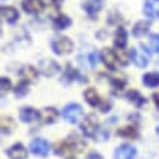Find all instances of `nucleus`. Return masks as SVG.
<instances>
[{
    "mask_svg": "<svg viewBox=\"0 0 159 159\" xmlns=\"http://www.w3.org/2000/svg\"><path fill=\"white\" fill-rule=\"evenodd\" d=\"M83 114V109L79 104H75V103H71L69 105H66L63 110V116L65 120L70 122V123H76L79 119H80Z\"/></svg>",
    "mask_w": 159,
    "mask_h": 159,
    "instance_id": "obj_5",
    "label": "nucleus"
},
{
    "mask_svg": "<svg viewBox=\"0 0 159 159\" xmlns=\"http://www.w3.org/2000/svg\"><path fill=\"white\" fill-rule=\"evenodd\" d=\"M20 78L23 79V82L26 83V84L34 83L36 80V78H38V70L31 65H25L20 70Z\"/></svg>",
    "mask_w": 159,
    "mask_h": 159,
    "instance_id": "obj_11",
    "label": "nucleus"
},
{
    "mask_svg": "<svg viewBox=\"0 0 159 159\" xmlns=\"http://www.w3.org/2000/svg\"><path fill=\"white\" fill-rule=\"evenodd\" d=\"M149 58H150V53H149V50L147 49L145 45L139 44L138 47L133 48V50H132V59L135 63V65H138L140 68L147 66V64L149 61Z\"/></svg>",
    "mask_w": 159,
    "mask_h": 159,
    "instance_id": "obj_3",
    "label": "nucleus"
},
{
    "mask_svg": "<svg viewBox=\"0 0 159 159\" xmlns=\"http://www.w3.org/2000/svg\"><path fill=\"white\" fill-rule=\"evenodd\" d=\"M0 88H2V93H7L11 89V82L9 80L8 78H2V80H0Z\"/></svg>",
    "mask_w": 159,
    "mask_h": 159,
    "instance_id": "obj_27",
    "label": "nucleus"
},
{
    "mask_svg": "<svg viewBox=\"0 0 159 159\" xmlns=\"http://www.w3.org/2000/svg\"><path fill=\"white\" fill-rule=\"evenodd\" d=\"M102 59H103V61H104V64H105V66L108 69H110V70H115L116 69V65H118L119 60H118L116 54L111 49H108V48L103 49Z\"/></svg>",
    "mask_w": 159,
    "mask_h": 159,
    "instance_id": "obj_8",
    "label": "nucleus"
},
{
    "mask_svg": "<svg viewBox=\"0 0 159 159\" xmlns=\"http://www.w3.org/2000/svg\"><path fill=\"white\" fill-rule=\"evenodd\" d=\"M21 122L24 123H34L36 120H39V118H40V113L38 110H35L34 108H23L20 110V114H19Z\"/></svg>",
    "mask_w": 159,
    "mask_h": 159,
    "instance_id": "obj_10",
    "label": "nucleus"
},
{
    "mask_svg": "<svg viewBox=\"0 0 159 159\" xmlns=\"http://www.w3.org/2000/svg\"><path fill=\"white\" fill-rule=\"evenodd\" d=\"M21 5L24 11L29 14H39L44 9L43 0H24Z\"/></svg>",
    "mask_w": 159,
    "mask_h": 159,
    "instance_id": "obj_9",
    "label": "nucleus"
},
{
    "mask_svg": "<svg viewBox=\"0 0 159 159\" xmlns=\"http://www.w3.org/2000/svg\"><path fill=\"white\" fill-rule=\"evenodd\" d=\"M144 14L149 18L159 16V0H147L144 4Z\"/></svg>",
    "mask_w": 159,
    "mask_h": 159,
    "instance_id": "obj_14",
    "label": "nucleus"
},
{
    "mask_svg": "<svg viewBox=\"0 0 159 159\" xmlns=\"http://www.w3.org/2000/svg\"><path fill=\"white\" fill-rule=\"evenodd\" d=\"M116 57H118L119 63H120L122 65H127V64H128V57L123 53V49H118V54H116Z\"/></svg>",
    "mask_w": 159,
    "mask_h": 159,
    "instance_id": "obj_28",
    "label": "nucleus"
},
{
    "mask_svg": "<svg viewBox=\"0 0 159 159\" xmlns=\"http://www.w3.org/2000/svg\"><path fill=\"white\" fill-rule=\"evenodd\" d=\"M118 134L120 135V137H124V138H130V139H134V138L138 135L137 130H135L134 128H132V127L120 128V129L118 130Z\"/></svg>",
    "mask_w": 159,
    "mask_h": 159,
    "instance_id": "obj_24",
    "label": "nucleus"
},
{
    "mask_svg": "<svg viewBox=\"0 0 159 159\" xmlns=\"http://www.w3.org/2000/svg\"><path fill=\"white\" fill-rule=\"evenodd\" d=\"M149 28H150L149 23H147V21H138L134 25V28H133V34L135 36H143V35H145L149 31Z\"/></svg>",
    "mask_w": 159,
    "mask_h": 159,
    "instance_id": "obj_21",
    "label": "nucleus"
},
{
    "mask_svg": "<svg viewBox=\"0 0 159 159\" xmlns=\"http://www.w3.org/2000/svg\"><path fill=\"white\" fill-rule=\"evenodd\" d=\"M58 111L54 108H45L43 111V119H44V123L47 124H52L54 122H57L58 119Z\"/></svg>",
    "mask_w": 159,
    "mask_h": 159,
    "instance_id": "obj_20",
    "label": "nucleus"
},
{
    "mask_svg": "<svg viewBox=\"0 0 159 159\" xmlns=\"http://www.w3.org/2000/svg\"><path fill=\"white\" fill-rule=\"evenodd\" d=\"M83 8L89 15H95L103 8V0H85Z\"/></svg>",
    "mask_w": 159,
    "mask_h": 159,
    "instance_id": "obj_13",
    "label": "nucleus"
},
{
    "mask_svg": "<svg viewBox=\"0 0 159 159\" xmlns=\"http://www.w3.org/2000/svg\"><path fill=\"white\" fill-rule=\"evenodd\" d=\"M54 24H55V28H57L58 30H64L65 28H68V26L71 24V21H70V19H69L68 16H65V15H58V16L54 19Z\"/></svg>",
    "mask_w": 159,
    "mask_h": 159,
    "instance_id": "obj_23",
    "label": "nucleus"
},
{
    "mask_svg": "<svg viewBox=\"0 0 159 159\" xmlns=\"http://www.w3.org/2000/svg\"><path fill=\"white\" fill-rule=\"evenodd\" d=\"M88 159H103V158H102V155H99V154H97V153H92V154L88 157Z\"/></svg>",
    "mask_w": 159,
    "mask_h": 159,
    "instance_id": "obj_31",
    "label": "nucleus"
},
{
    "mask_svg": "<svg viewBox=\"0 0 159 159\" xmlns=\"http://www.w3.org/2000/svg\"><path fill=\"white\" fill-rule=\"evenodd\" d=\"M69 159H73V158H69Z\"/></svg>",
    "mask_w": 159,
    "mask_h": 159,
    "instance_id": "obj_35",
    "label": "nucleus"
},
{
    "mask_svg": "<svg viewBox=\"0 0 159 159\" xmlns=\"http://www.w3.org/2000/svg\"><path fill=\"white\" fill-rule=\"evenodd\" d=\"M14 129V122L11 118H3L2 119V132L10 133Z\"/></svg>",
    "mask_w": 159,
    "mask_h": 159,
    "instance_id": "obj_25",
    "label": "nucleus"
},
{
    "mask_svg": "<svg viewBox=\"0 0 159 159\" xmlns=\"http://www.w3.org/2000/svg\"><path fill=\"white\" fill-rule=\"evenodd\" d=\"M98 128H99V123H98V119L94 114L87 115L80 123V129H82L83 134L85 137H89V138L95 137V134L98 132Z\"/></svg>",
    "mask_w": 159,
    "mask_h": 159,
    "instance_id": "obj_2",
    "label": "nucleus"
},
{
    "mask_svg": "<svg viewBox=\"0 0 159 159\" xmlns=\"http://www.w3.org/2000/svg\"><path fill=\"white\" fill-rule=\"evenodd\" d=\"M128 42V34L123 28H119L115 33V38H114V45L118 49H124V47L127 45Z\"/></svg>",
    "mask_w": 159,
    "mask_h": 159,
    "instance_id": "obj_15",
    "label": "nucleus"
},
{
    "mask_svg": "<svg viewBox=\"0 0 159 159\" xmlns=\"http://www.w3.org/2000/svg\"><path fill=\"white\" fill-rule=\"evenodd\" d=\"M143 83H144V85L150 87V88L158 87V85H159V74L155 73V71L144 74V76H143Z\"/></svg>",
    "mask_w": 159,
    "mask_h": 159,
    "instance_id": "obj_17",
    "label": "nucleus"
},
{
    "mask_svg": "<svg viewBox=\"0 0 159 159\" xmlns=\"http://www.w3.org/2000/svg\"><path fill=\"white\" fill-rule=\"evenodd\" d=\"M98 60H99V54H98V53H92L90 57H89L90 66H92V68H95V65L98 64Z\"/></svg>",
    "mask_w": 159,
    "mask_h": 159,
    "instance_id": "obj_29",
    "label": "nucleus"
},
{
    "mask_svg": "<svg viewBox=\"0 0 159 159\" xmlns=\"http://www.w3.org/2000/svg\"><path fill=\"white\" fill-rule=\"evenodd\" d=\"M150 47L155 53H159V34H152L150 35Z\"/></svg>",
    "mask_w": 159,
    "mask_h": 159,
    "instance_id": "obj_26",
    "label": "nucleus"
},
{
    "mask_svg": "<svg viewBox=\"0 0 159 159\" xmlns=\"http://www.w3.org/2000/svg\"><path fill=\"white\" fill-rule=\"evenodd\" d=\"M84 97H85V100L88 104H90L92 107H97V105H100V98L98 95V93L95 92V89L93 88H89L84 92Z\"/></svg>",
    "mask_w": 159,
    "mask_h": 159,
    "instance_id": "obj_19",
    "label": "nucleus"
},
{
    "mask_svg": "<svg viewBox=\"0 0 159 159\" xmlns=\"http://www.w3.org/2000/svg\"><path fill=\"white\" fill-rule=\"evenodd\" d=\"M73 47H74L73 42L66 36H60L52 43V48H53L54 53L58 54V55H64V54L71 53Z\"/></svg>",
    "mask_w": 159,
    "mask_h": 159,
    "instance_id": "obj_4",
    "label": "nucleus"
},
{
    "mask_svg": "<svg viewBox=\"0 0 159 159\" xmlns=\"http://www.w3.org/2000/svg\"><path fill=\"white\" fill-rule=\"evenodd\" d=\"M157 134H158V137H159V127L157 128Z\"/></svg>",
    "mask_w": 159,
    "mask_h": 159,
    "instance_id": "obj_33",
    "label": "nucleus"
},
{
    "mask_svg": "<svg viewBox=\"0 0 159 159\" xmlns=\"http://www.w3.org/2000/svg\"><path fill=\"white\" fill-rule=\"evenodd\" d=\"M127 97H128V99H129L135 107H142V105L145 104V99H144L138 92H135V90H130V92L127 94Z\"/></svg>",
    "mask_w": 159,
    "mask_h": 159,
    "instance_id": "obj_22",
    "label": "nucleus"
},
{
    "mask_svg": "<svg viewBox=\"0 0 159 159\" xmlns=\"http://www.w3.org/2000/svg\"><path fill=\"white\" fill-rule=\"evenodd\" d=\"M153 99H154V103L159 107V93H155V94H153Z\"/></svg>",
    "mask_w": 159,
    "mask_h": 159,
    "instance_id": "obj_32",
    "label": "nucleus"
},
{
    "mask_svg": "<svg viewBox=\"0 0 159 159\" xmlns=\"http://www.w3.org/2000/svg\"><path fill=\"white\" fill-rule=\"evenodd\" d=\"M29 149L30 152L34 154V155H38V157H47L48 153H49V145H48V142L44 140V139H34L30 145H29Z\"/></svg>",
    "mask_w": 159,
    "mask_h": 159,
    "instance_id": "obj_6",
    "label": "nucleus"
},
{
    "mask_svg": "<svg viewBox=\"0 0 159 159\" xmlns=\"http://www.w3.org/2000/svg\"><path fill=\"white\" fill-rule=\"evenodd\" d=\"M8 155L10 159H26L28 158V150L25 149V147L23 144L18 143V144H14L9 148Z\"/></svg>",
    "mask_w": 159,
    "mask_h": 159,
    "instance_id": "obj_12",
    "label": "nucleus"
},
{
    "mask_svg": "<svg viewBox=\"0 0 159 159\" xmlns=\"http://www.w3.org/2000/svg\"><path fill=\"white\" fill-rule=\"evenodd\" d=\"M25 88H26V83L21 82V83H20V85L16 88V90H15V94H16V95H19V97H20V95H24V94L28 92Z\"/></svg>",
    "mask_w": 159,
    "mask_h": 159,
    "instance_id": "obj_30",
    "label": "nucleus"
},
{
    "mask_svg": "<svg viewBox=\"0 0 159 159\" xmlns=\"http://www.w3.org/2000/svg\"><path fill=\"white\" fill-rule=\"evenodd\" d=\"M137 155V149L129 144H122L114 152L115 159H134Z\"/></svg>",
    "mask_w": 159,
    "mask_h": 159,
    "instance_id": "obj_7",
    "label": "nucleus"
},
{
    "mask_svg": "<svg viewBox=\"0 0 159 159\" xmlns=\"http://www.w3.org/2000/svg\"><path fill=\"white\" fill-rule=\"evenodd\" d=\"M40 69L45 75H53L54 73L58 71L59 65L53 60H44L40 63Z\"/></svg>",
    "mask_w": 159,
    "mask_h": 159,
    "instance_id": "obj_18",
    "label": "nucleus"
},
{
    "mask_svg": "<svg viewBox=\"0 0 159 159\" xmlns=\"http://www.w3.org/2000/svg\"><path fill=\"white\" fill-rule=\"evenodd\" d=\"M84 148V143L79 139H68L64 142H60L59 144L55 145V153L57 154H69L73 152H82Z\"/></svg>",
    "mask_w": 159,
    "mask_h": 159,
    "instance_id": "obj_1",
    "label": "nucleus"
},
{
    "mask_svg": "<svg viewBox=\"0 0 159 159\" xmlns=\"http://www.w3.org/2000/svg\"><path fill=\"white\" fill-rule=\"evenodd\" d=\"M157 66H158V69H159V61H157Z\"/></svg>",
    "mask_w": 159,
    "mask_h": 159,
    "instance_id": "obj_34",
    "label": "nucleus"
},
{
    "mask_svg": "<svg viewBox=\"0 0 159 159\" xmlns=\"http://www.w3.org/2000/svg\"><path fill=\"white\" fill-rule=\"evenodd\" d=\"M0 14H2V18H3L7 23H9V24L15 23L16 19H18V16H19L18 11H16L14 8H11V7H3V8H2V11H0Z\"/></svg>",
    "mask_w": 159,
    "mask_h": 159,
    "instance_id": "obj_16",
    "label": "nucleus"
},
{
    "mask_svg": "<svg viewBox=\"0 0 159 159\" xmlns=\"http://www.w3.org/2000/svg\"><path fill=\"white\" fill-rule=\"evenodd\" d=\"M2 2H4V0H2Z\"/></svg>",
    "mask_w": 159,
    "mask_h": 159,
    "instance_id": "obj_36",
    "label": "nucleus"
}]
</instances>
